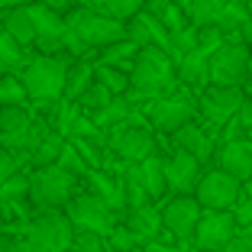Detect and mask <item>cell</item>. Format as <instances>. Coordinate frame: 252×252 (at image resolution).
Listing matches in <instances>:
<instances>
[{"mask_svg": "<svg viewBox=\"0 0 252 252\" xmlns=\"http://www.w3.org/2000/svg\"><path fill=\"white\" fill-rule=\"evenodd\" d=\"M175 88H181L175 74V59L152 42L139 45L133 55V68H129V91L123 97L129 104H139V100H156L162 94H171Z\"/></svg>", "mask_w": 252, "mask_h": 252, "instance_id": "cell-1", "label": "cell"}, {"mask_svg": "<svg viewBox=\"0 0 252 252\" xmlns=\"http://www.w3.org/2000/svg\"><path fill=\"white\" fill-rule=\"evenodd\" d=\"M71 59L59 52H42L36 59H26V65L20 68V81L30 94V100L49 107L55 100H62V91H65V74Z\"/></svg>", "mask_w": 252, "mask_h": 252, "instance_id": "cell-2", "label": "cell"}, {"mask_svg": "<svg viewBox=\"0 0 252 252\" xmlns=\"http://www.w3.org/2000/svg\"><path fill=\"white\" fill-rule=\"evenodd\" d=\"M249 45L239 39V32H230L207 55V84H230L243 88L249 81Z\"/></svg>", "mask_w": 252, "mask_h": 252, "instance_id": "cell-3", "label": "cell"}, {"mask_svg": "<svg viewBox=\"0 0 252 252\" xmlns=\"http://www.w3.org/2000/svg\"><path fill=\"white\" fill-rule=\"evenodd\" d=\"M78 191V175L59 168V165H39L30 175V200L39 210H62Z\"/></svg>", "mask_w": 252, "mask_h": 252, "instance_id": "cell-4", "label": "cell"}, {"mask_svg": "<svg viewBox=\"0 0 252 252\" xmlns=\"http://www.w3.org/2000/svg\"><path fill=\"white\" fill-rule=\"evenodd\" d=\"M65 26L74 30V36L81 39L84 49H104V45L117 42V39H126V20L97 13V10H91V7L71 10V13L65 16Z\"/></svg>", "mask_w": 252, "mask_h": 252, "instance_id": "cell-5", "label": "cell"}, {"mask_svg": "<svg viewBox=\"0 0 252 252\" xmlns=\"http://www.w3.org/2000/svg\"><path fill=\"white\" fill-rule=\"evenodd\" d=\"M74 226L62 210H42L26 223V249L30 252H68Z\"/></svg>", "mask_w": 252, "mask_h": 252, "instance_id": "cell-6", "label": "cell"}, {"mask_svg": "<svg viewBox=\"0 0 252 252\" xmlns=\"http://www.w3.org/2000/svg\"><path fill=\"white\" fill-rule=\"evenodd\" d=\"M146 117H149V123H152V129L171 136L178 126L197 120V97H191L188 91L175 88L171 94H162V97H156V100H149Z\"/></svg>", "mask_w": 252, "mask_h": 252, "instance_id": "cell-7", "label": "cell"}, {"mask_svg": "<svg viewBox=\"0 0 252 252\" xmlns=\"http://www.w3.org/2000/svg\"><path fill=\"white\" fill-rule=\"evenodd\" d=\"M62 210H65V217L71 220L74 230L100 233V236H107V233L113 230V223L120 220V214H113L104 200L97 197V194H91V191H81V194L74 191L71 200H68Z\"/></svg>", "mask_w": 252, "mask_h": 252, "instance_id": "cell-8", "label": "cell"}, {"mask_svg": "<svg viewBox=\"0 0 252 252\" xmlns=\"http://www.w3.org/2000/svg\"><path fill=\"white\" fill-rule=\"evenodd\" d=\"M107 149H110V156L123 158V162H142L152 152H158V142L152 136V126L117 123L107 129Z\"/></svg>", "mask_w": 252, "mask_h": 252, "instance_id": "cell-9", "label": "cell"}, {"mask_svg": "<svg viewBox=\"0 0 252 252\" xmlns=\"http://www.w3.org/2000/svg\"><path fill=\"white\" fill-rule=\"evenodd\" d=\"M246 100L243 88H230V84H207L197 97V117H204V123L220 129L233 113L239 110V104Z\"/></svg>", "mask_w": 252, "mask_h": 252, "instance_id": "cell-10", "label": "cell"}, {"mask_svg": "<svg viewBox=\"0 0 252 252\" xmlns=\"http://www.w3.org/2000/svg\"><path fill=\"white\" fill-rule=\"evenodd\" d=\"M200 204L194 194H175V197H165L162 200V226L178 239L181 246L191 243L194 236V226H197V217H200Z\"/></svg>", "mask_w": 252, "mask_h": 252, "instance_id": "cell-11", "label": "cell"}, {"mask_svg": "<svg viewBox=\"0 0 252 252\" xmlns=\"http://www.w3.org/2000/svg\"><path fill=\"white\" fill-rule=\"evenodd\" d=\"M239 181L233 178V175H226L223 168H210V171H200L197 178V188H194V197H197V204L204 210H230L233 200H236L239 194Z\"/></svg>", "mask_w": 252, "mask_h": 252, "instance_id": "cell-12", "label": "cell"}, {"mask_svg": "<svg viewBox=\"0 0 252 252\" xmlns=\"http://www.w3.org/2000/svg\"><path fill=\"white\" fill-rule=\"evenodd\" d=\"M236 233H239V226L230 210H200L191 239L197 246V252H220Z\"/></svg>", "mask_w": 252, "mask_h": 252, "instance_id": "cell-13", "label": "cell"}, {"mask_svg": "<svg viewBox=\"0 0 252 252\" xmlns=\"http://www.w3.org/2000/svg\"><path fill=\"white\" fill-rule=\"evenodd\" d=\"M210 162L217 168H223L226 175H233L239 185H246L252 178V136L239 133L233 139L214 142V158Z\"/></svg>", "mask_w": 252, "mask_h": 252, "instance_id": "cell-14", "label": "cell"}, {"mask_svg": "<svg viewBox=\"0 0 252 252\" xmlns=\"http://www.w3.org/2000/svg\"><path fill=\"white\" fill-rule=\"evenodd\" d=\"M162 171H165V185H168V194H194L197 188V178L204 171V162L185 152V149L171 146L168 156H162Z\"/></svg>", "mask_w": 252, "mask_h": 252, "instance_id": "cell-15", "label": "cell"}, {"mask_svg": "<svg viewBox=\"0 0 252 252\" xmlns=\"http://www.w3.org/2000/svg\"><path fill=\"white\" fill-rule=\"evenodd\" d=\"M30 10V20H32V32L36 39L32 42L42 49V52H62V36H65V16L59 10L45 7L42 0H32L26 3Z\"/></svg>", "mask_w": 252, "mask_h": 252, "instance_id": "cell-16", "label": "cell"}, {"mask_svg": "<svg viewBox=\"0 0 252 252\" xmlns=\"http://www.w3.org/2000/svg\"><path fill=\"white\" fill-rule=\"evenodd\" d=\"M84 181H88V191L97 194L113 214H123V210H126L123 175H110V171H104V168H88V171H84Z\"/></svg>", "mask_w": 252, "mask_h": 252, "instance_id": "cell-17", "label": "cell"}, {"mask_svg": "<svg viewBox=\"0 0 252 252\" xmlns=\"http://www.w3.org/2000/svg\"><path fill=\"white\" fill-rule=\"evenodd\" d=\"M123 223L129 226V233H133L136 239L142 243H156L158 233L165 230L162 226V214H158V207L149 200V204H139V207H126L123 210Z\"/></svg>", "mask_w": 252, "mask_h": 252, "instance_id": "cell-18", "label": "cell"}, {"mask_svg": "<svg viewBox=\"0 0 252 252\" xmlns=\"http://www.w3.org/2000/svg\"><path fill=\"white\" fill-rule=\"evenodd\" d=\"M171 146L191 152V156L197 158V162H204V165L214 158V139H210V136L194 123V120H191V123H185V126H178V129L171 133Z\"/></svg>", "mask_w": 252, "mask_h": 252, "instance_id": "cell-19", "label": "cell"}, {"mask_svg": "<svg viewBox=\"0 0 252 252\" xmlns=\"http://www.w3.org/2000/svg\"><path fill=\"white\" fill-rule=\"evenodd\" d=\"M175 74H178V84L188 91H204L207 88V55L194 45L191 52H185L175 62Z\"/></svg>", "mask_w": 252, "mask_h": 252, "instance_id": "cell-20", "label": "cell"}, {"mask_svg": "<svg viewBox=\"0 0 252 252\" xmlns=\"http://www.w3.org/2000/svg\"><path fill=\"white\" fill-rule=\"evenodd\" d=\"M139 171H142V185H146V194L152 204H162L168 197V185H165V171H162V156L152 152L149 158L139 162Z\"/></svg>", "mask_w": 252, "mask_h": 252, "instance_id": "cell-21", "label": "cell"}, {"mask_svg": "<svg viewBox=\"0 0 252 252\" xmlns=\"http://www.w3.org/2000/svg\"><path fill=\"white\" fill-rule=\"evenodd\" d=\"M0 30L10 32V36H13L20 45H32V39H36L26 3H23V7H10V10H3V16H0Z\"/></svg>", "mask_w": 252, "mask_h": 252, "instance_id": "cell-22", "label": "cell"}, {"mask_svg": "<svg viewBox=\"0 0 252 252\" xmlns=\"http://www.w3.org/2000/svg\"><path fill=\"white\" fill-rule=\"evenodd\" d=\"M129 110H133V104L126 100L123 94H113L110 100H107L104 107H97V110H91L88 117H91V123L97 126V129H110V126H117V123H126V117H129Z\"/></svg>", "mask_w": 252, "mask_h": 252, "instance_id": "cell-23", "label": "cell"}, {"mask_svg": "<svg viewBox=\"0 0 252 252\" xmlns=\"http://www.w3.org/2000/svg\"><path fill=\"white\" fill-rule=\"evenodd\" d=\"M91 81H94V62H88V59L71 62V65H68V74H65V91H62V97H65V100H78L81 91L88 88Z\"/></svg>", "mask_w": 252, "mask_h": 252, "instance_id": "cell-24", "label": "cell"}, {"mask_svg": "<svg viewBox=\"0 0 252 252\" xmlns=\"http://www.w3.org/2000/svg\"><path fill=\"white\" fill-rule=\"evenodd\" d=\"M26 65V45H20L10 32L0 30V74L3 71H20Z\"/></svg>", "mask_w": 252, "mask_h": 252, "instance_id": "cell-25", "label": "cell"}, {"mask_svg": "<svg viewBox=\"0 0 252 252\" xmlns=\"http://www.w3.org/2000/svg\"><path fill=\"white\" fill-rule=\"evenodd\" d=\"M62 142H65V136L55 133V129H49V133L36 142V149L30 152L32 168H39V165H52L55 158H59V152H62Z\"/></svg>", "mask_w": 252, "mask_h": 252, "instance_id": "cell-26", "label": "cell"}, {"mask_svg": "<svg viewBox=\"0 0 252 252\" xmlns=\"http://www.w3.org/2000/svg\"><path fill=\"white\" fill-rule=\"evenodd\" d=\"M30 94L23 88L16 71H3L0 74V107H26Z\"/></svg>", "mask_w": 252, "mask_h": 252, "instance_id": "cell-27", "label": "cell"}, {"mask_svg": "<svg viewBox=\"0 0 252 252\" xmlns=\"http://www.w3.org/2000/svg\"><path fill=\"white\" fill-rule=\"evenodd\" d=\"M94 81H100L110 94H126L129 91V74L117 65H104V62H94Z\"/></svg>", "mask_w": 252, "mask_h": 252, "instance_id": "cell-28", "label": "cell"}, {"mask_svg": "<svg viewBox=\"0 0 252 252\" xmlns=\"http://www.w3.org/2000/svg\"><path fill=\"white\" fill-rule=\"evenodd\" d=\"M26 191H30V175L13 171L7 181H0V207H16L20 200H26Z\"/></svg>", "mask_w": 252, "mask_h": 252, "instance_id": "cell-29", "label": "cell"}, {"mask_svg": "<svg viewBox=\"0 0 252 252\" xmlns=\"http://www.w3.org/2000/svg\"><path fill=\"white\" fill-rule=\"evenodd\" d=\"M181 7H185V13H188V23H194V26H207V23L217 20L223 0H181Z\"/></svg>", "mask_w": 252, "mask_h": 252, "instance_id": "cell-30", "label": "cell"}, {"mask_svg": "<svg viewBox=\"0 0 252 252\" xmlns=\"http://www.w3.org/2000/svg\"><path fill=\"white\" fill-rule=\"evenodd\" d=\"M88 3H91V10L117 16V20H129L133 13H139L146 7V0H88Z\"/></svg>", "mask_w": 252, "mask_h": 252, "instance_id": "cell-31", "label": "cell"}, {"mask_svg": "<svg viewBox=\"0 0 252 252\" xmlns=\"http://www.w3.org/2000/svg\"><path fill=\"white\" fill-rule=\"evenodd\" d=\"M246 0H223V7H220V13H217V26H220L226 36L230 32H236L239 26H243V20H246Z\"/></svg>", "mask_w": 252, "mask_h": 252, "instance_id": "cell-32", "label": "cell"}, {"mask_svg": "<svg viewBox=\"0 0 252 252\" xmlns=\"http://www.w3.org/2000/svg\"><path fill=\"white\" fill-rule=\"evenodd\" d=\"M136 49L139 45L133 42V39H117V42L104 45V49H97V62H104V65H123V62H129L136 55Z\"/></svg>", "mask_w": 252, "mask_h": 252, "instance_id": "cell-33", "label": "cell"}, {"mask_svg": "<svg viewBox=\"0 0 252 252\" xmlns=\"http://www.w3.org/2000/svg\"><path fill=\"white\" fill-rule=\"evenodd\" d=\"M55 165L65 168V171H71V175H78V178H84V171H88V162L81 158V152L74 149L71 139L62 142V152H59V158H55Z\"/></svg>", "mask_w": 252, "mask_h": 252, "instance_id": "cell-34", "label": "cell"}, {"mask_svg": "<svg viewBox=\"0 0 252 252\" xmlns=\"http://www.w3.org/2000/svg\"><path fill=\"white\" fill-rule=\"evenodd\" d=\"M68 252H107V236H100V233H88V230H74Z\"/></svg>", "mask_w": 252, "mask_h": 252, "instance_id": "cell-35", "label": "cell"}, {"mask_svg": "<svg viewBox=\"0 0 252 252\" xmlns=\"http://www.w3.org/2000/svg\"><path fill=\"white\" fill-rule=\"evenodd\" d=\"M107 246H110V249H117V252H129V249H136V246H139V239L133 236V233H129V226H126V223H113V230L107 233Z\"/></svg>", "mask_w": 252, "mask_h": 252, "instance_id": "cell-36", "label": "cell"}, {"mask_svg": "<svg viewBox=\"0 0 252 252\" xmlns=\"http://www.w3.org/2000/svg\"><path fill=\"white\" fill-rule=\"evenodd\" d=\"M223 39H226V32L220 30V26H217V23H207V26H197V49L204 55H210L217 49V45L223 42Z\"/></svg>", "mask_w": 252, "mask_h": 252, "instance_id": "cell-37", "label": "cell"}, {"mask_svg": "<svg viewBox=\"0 0 252 252\" xmlns=\"http://www.w3.org/2000/svg\"><path fill=\"white\" fill-rule=\"evenodd\" d=\"M230 214H233V220H236V226H249V223H252V194L246 191V188H239Z\"/></svg>", "mask_w": 252, "mask_h": 252, "instance_id": "cell-38", "label": "cell"}, {"mask_svg": "<svg viewBox=\"0 0 252 252\" xmlns=\"http://www.w3.org/2000/svg\"><path fill=\"white\" fill-rule=\"evenodd\" d=\"M20 165H23V162L13 156V152H10L7 146H0V181H7L13 171H20Z\"/></svg>", "mask_w": 252, "mask_h": 252, "instance_id": "cell-39", "label": "cell"}, {"mask_svg": "<svg viewBox=\"0 0 252 252\" xmlns=\"http://www.w3.org/2000/svg\"><path fill=\"white\" fill-rule=\"evenodd\" d=\"M220 252H252V236H246V233H236V236H233L230 243L223 246Z\"/></svg>", "mask_w": 252, "mask_h": 252, "instance_id": "cell-40", "label": "cell"}, {"mask_svg": "<svg viewBox=\"0 0 252 252\" xmlns=\"http://www.w3.org/2000/svg\"><path fill=\"white\" fill-rule=\"evenodd\" d=\"M0 252H30V249H26V243L13 236H0Z\"/></svg>", "mask_w": 252, "mask_h": 252, "instance_id": "cell-41", "label": "cell"}, {"mask_svg": "<svg viewBox=\"0 0 252 252\" xmlns=\"http://www.w3.org/2000/svg\"><path fill=\"white\" fill-rule=\"evenodd\" d=\"M42 3H45V7H52V10H59V13H62V10H68V3H71V0H42Z\"/></svg>", "mask_w": 252, "mask_h": 252, "instance_id": "cell-42", "label": "cell"}, {"mask_svg": "<svg viewBox=\"0 0 252 252\" xmlns=\"http://www.w3.org/2000/svg\"><path fill=\"white\" fill-rule=\"evenodd\" d=\"M23 3H32V0H0V13L10 7H23Z\"/></svg>", "mask_w": 252, "mask_h": 252, "instance_id": "cell-43", "label": "cell"}, {"mask_svg": "<svg viewBox=\"0 0 252 252\" xmlns=\"http://www.w3.org/2000/svg\"><path fill=\"white\" fill-rule=\"evenodd\" d=\"M246 13H249V20H252V0H246Z\"/></svg>", "mask_w": 252, "mask_h": 252, "instance_id": "cell-44", "label": "cell"}, {"mask_svg": "<svg viewBox=\"0 0 252 252\" xmlns=\"http://www.w3.org/2000/svg\"><path fill=\"white\" fill-rule=\"evenodd\" d=\"M246 191H249V194H252V178H249V181H246Z\"/></svg>", "mask_w": 252, "mask_h": 252, "instance_id": "cell-45", "label": "cell"}, {"mask_svg": "<svg viewBox=\"0 0 252 252\" xmlns=\"http://www.w3.org/2000/svg\"><path fill=\"white\" fill-rule=\"evenodd\" d=\"M129 252H146V249H142V246H136V249H129Z\"/></svg>", "mask_w": 252, "mask_h": 252, "instance_id": "cell-46", "label": "cell"}, {"mask_svg": "<svg viewBox=\"0 0 252 252\" xmlns=\"http://www.w3.org/2000/svg\"><path fill=\"white\" fill-rule=\"evenodd\" d=\"M107 252H117V249H110V246H107Z\"/></svg>", "mask_w": 252, "mask_h": 252, "instance_id": "cell-47", "label": "cell"}]
</instances>
